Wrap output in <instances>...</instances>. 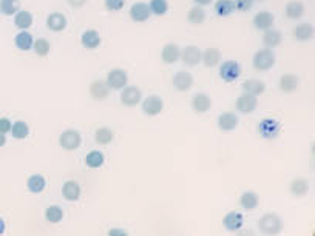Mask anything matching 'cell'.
<instances>
[{"mask_svg":"<svg viewBox=\"0 0 315 236\" xmlns=\"http://www.w3.org/2000/svg\"><path fill=\"white\" fill-rule=\"evenodd\" d=\"M258 230L266 236H277L283 230V221L277 213H266L258 221Z\"/></svg>","mask_w":315,"mask_h":236,"instance_id":"1","label":"cell"},{"mask_svg":"<svg viewBox=\"0 0 315 236\" xmlns=\"http://www.w3.org/2000/svg\"><path fill=\"white\" fill-rule=\"evenodd\" d=\"M275 62H277V56H275L274 49H269V48L258 49L252 59L253 68L256 71H269L275 65Z\"/></svg>","mask_w":315,"mask_h":236,"instance_id":"2","label":"cell"},{"mask_svg":"<svg viewBox=\"0 0 315 236\" xmlns=\"http://www.w3.org/2000/svg\"><path fill=\"white\" fill-rule=\"evenodd\" d=\"M280 132H281L280 122L272 119V117H266V119H262L258 124V133L262 139H268V141L275 139V138H278Z\"/></svg>","mask_w":315,"mask_h":236,"instance_id":"3","label":"cell"},{"mask_svg":"<svg viewBox=\"0 0 315 236\" xmlns=\"http://www.w3.org/2000/svg\"><path fill=\"white\" fill-rule=\"evenodd\" d=\"M241 65L237 61H226L220 65V77L227 84L235 82L241 76Z\"/></svg>","mask_w":315,"mask_h":236,"instance_id":"4","label":"cell"},{"mask_svg":"<svg viewBox=\"0 0 315 236\" xmlns=\"http://www.w3.org/2000/svg\"><path fill=\"white\" fill-rule=\"evenodd\" d=\"M82 144V138H81V133L77 130H65L62 132V135L59 136V145L67 150V151H73V150H77Z\"/></svg>","mask_w":315,"mask_h":236,"instance_id":"5","label":"cell"},{"mask_svg":"<svg viewBox=\"0 0 315 236\" xmlns=\"http://www.w3.org/2000/svg\"><path fill=\"white\" fill-rule=\"evenodd\" d=\"M141 108H142V111H144L147 116L153 117V116H158V114H160V113L164 110V100H163L160 96L151 94V96H148V97H145V99L142 100Z\"/></svg>","mask_w":315,"mask_h":236,"instance_id":"6","label":"cell"},{"mask_svg":"<svg viewBox=\"0 0 315 236\" xmlns=\"http://www.w3.org/2000/svg\"><path fill=\"white\" fill-rule=\"evenodd\" d=\"M142 100V91L135 85H127L121 90V102L125 107H136Z\"/></svg>","mask_w":315,"mask_h":236,"instance_id":"7","label":"cell"},{"mask_svg":"<svg viewBox=\"0 0 315 236\" xmlns=\"http://www.w3.org/2000/svg\"><path fill=\"white\" fill-rule=\"evenodd\" d=\"M107 85L110 87V90H122L124 87H127L128 82V74L125 70L122 68H115L109 73L107 76Z\"/></svg>","mask_w":315,"mask_h":236,"instance_id":"8","label":"cell"},{"mask_svg":"<svg viewBox=\"0 0 315 236\" xmlns=\"http://www.w3.org/2000/svg\"><path fill=\"white\" fill-rule=\"evenodd\" d=\"M201 57H202V53L201 49L196 46V45H187L186 48L181 49V59L182 62L189 67H195L201 62Z\"/></svg>","mask_w":315,"mask_h":236,"instance_id":"9","label":"cell"},{"mask_svg":"<svg viewBox=\"0 0 315 236\" xmlns=\"http://www.w3.org/2000/svg\"><path fill=\"white\" fill-rule=\"evenodd\" d=\"M240 124V119L238 116L232 111H226V113H221L218 116V127L221 132L224 133H229V132H233Z\"/></svg>","mask_w":315,"mask_h":236,"instance_id":"10","label":"cell"},{"mask_svg":"<svg viewBox=\"0 0 315 236\" xmlns=\"http://www.w3.org/2000/svg\"><path fill=\"white\" fill-rule=\"evenodd\" d=\"M256 107H258V99H256L255 96L246 94V93L241 94V96L237 99V102H235V108H237L240 113H243V114H249V113L255 111Z\"/></svg>","mask_w":315,"mask_h":236,"instance_id":"11","label":"cell"},{"mask_svg":"<svg viewBox=\"0 0 315 236\" xmlns=\"http://www.w3.org/2000/svg\"><path fill=\"white\" fill-rule=\"evenodd\" d=\"M67 25H68V20H67V17H65V14H62V13H51V14H48V17H46V27H48V30L49 31H52V33H61V31H64L65 28H67Z\"/></svg>","mask_w":315,"mask_h":236,"instance_id":"12","label":"cell"},{"mask_svg":"<svg viewBox=\"0 0 315 236\" xmlns=\"http://www.w3.org/2000/svg\"><path fill=\"white\" fill-rule=\"evenodd\" d=\"M150 16H151V13L148 8V4H145V2H136L130 8V17L133 22H138V23L145 22L150 19Z\"/></svg>","mask_w":315,"mask_h":236,"instance_id":"13","label":"cell"},{"mask_svg":"<svg viewBox=\"0 0 315 236\" xmlns=\"http://www.w3.org/2000/svg\"><path fill=\"white\" fill-rule=\"evenodd\" d=\"M275 17L271 11H259L253 16V27L259 31H266L274 27Z\"/></svg>","mask_w":315,"mask_h":236,"instance_id":"14","label":"cell"},{"mask_svg":"<svg viewBox=\"0 0 315 236\" xmlns=\"http://www.w3.org/2000/svg\"><path fill=\"white\" fill-rule=\"evenodd\" d=\"M172 84L178 91H189L193 87V76L189 71H178L173 76Z\"/></svg>","mask_w":315,"mask_h":236,"instance_id":"15","label":"cell"},{"mask_svg":"<svg viewBox=\"0 0 315 236\" xmlns=\"http://www.w3.org/2000/svg\"><path fill=\"white\" fill-rule=\"evenodd\" d=\"M192 108L196 113H207L212 108V99L207 93H196L192 97Z\"/></svg>","mask_w":315,"mask_h":236,"instance_id":"16","label":"cell"},{"mask_svg":"<svg viewBox=\"0 0 315 236\" xmlns=\"http://www.w3.org/2000/svg\"><path fill=\"white\" fill-rule=\"evenodd\" d=\"M223 225L229 231H238L244 225V216L241 213H238V212H229L223 218Z\"/></svg>","mask_w":315,"mask_h":236,"instance_id":"17","label":"cell"},{"mask_svg":"<svg viewBox=\"0 0 315 236\" xmlns=\"http://www.w3.org/2000/svg\"><path fill=\"white\" fill-rule=\"evenodd\" d=\"M161 59H163V62L164 64H175L178 62L179 59H181V49L176 43H167L164 45L163 51H161Z\"/></svg>","mask_w":315,"mask_h":236,"instance_id":"18","label":"cell"},{"mask_svg":"<svg viewBox=\"0 0 315 236\" xmlns=\"http://www.w3.org/2000/svg\"><path fill=\"white\" fill-rule=\"evenodd\" d=\"M221 57H223L221 51H220L218 48L212 46V48H207V49L202 53L201 61H202V64H204L207 68H214V67H217V65L221 62Z\"/></svg>","mask_w":315,"mask_h":236,"instance_id":"19","label":"cell"},{"mask_svg":"<svg viewBox=\"0 0 315 236\" xmlns=\"http://www.w3.org/2000/svg\"><path fill=\"white\" fill-rule=\"evenodd\" d=\"M110 94V87L107 85V82L103 81H94L90 84V96L96 100H103L107 99Z\"/></svg>","mask_w":315,"mask_h":236,"instance_id":"20","label":"cell"},{"mask_svg":"<svg viewBox=\"0 0 315 236\" xmlns=\"http://www.w3.org/2000/svg\"><path fill=\"white\" fill-rule=\"evenodd\" d=\"M281 40H283V34H281L280 30L269 28V30L265 31V34H262V43H265V48H269V49H274V48L280 46Z\"/></svg>","mask_w":315,"mask_h":236,"instance_id":"21","label":"cell"},{"mask_svg":"<svg viewBox=\"0 0 315 236\" xmlns=\"http://www.w3.org/2000/svg\"><path fill=\"white\" fill-rule=\"evenodd\" d=\"M241 87H243V91L246 94H252L255 97H258L259 94L266 91V84L259 79H247L246 82H243Z\"/></svg>","mask_w":315,"mask_h":236,"instance_id":"22","label":"cell"},{"mask_svg":"<svg viewBox=\"0 0 315 236\" xmlns=\"http://www.w3.org/2000/svg\"><path fill=\"white\" fill-rule=\"evenodd\" d=\"M81 43L87 49H96L100 45V34L96 30H87L82 33Z\"/></svg>","mask_w":315,"mask_h":236,"instance_id":"23","label":"cell"},{"mask_svg":"<svg viewBox=\"0 0 315 236\" xmlns=\"http://www.w3.org/2000/svg\"><path fill=\"white\" fill-rule=\"evenodd\" d=\"M62 196H64V199H67L70 202L77 201L81 198V186L76 181H67L62 186Z\"/></svg>","mask_w":315,"mask_h":236,"instance_id":"24","label":"cell"},{"mask_svg":"<svg viewBox=\"0 0 315 236\" xmlns=\"http://www.w3.org/2000/svg\"><path fill=\"white\" fill-rule=\"evenodd\" d=\"M300 79L292 73H286L280 77V90L283 93H294L298 88Z\"/></svg>","mask_w":315,"mask_h":236,"instance_id":"25","label":"cell"},{"mask_svg":"<svg viewBox=\"0 0 315 236\" xmlns=\"http://www.w3.org/2000/svg\"><path fill=\"white\" fill-rule=\"evenodd\" d=\"M33 22H34V19H33V14L30 11L20 10L19 13L14 14V25L20 31H27L33 25Z\"/></svg>","mask_w":315,"mask_h":236,"instance_id":"26","label":"cell"},{"mask_svg":"<svg viewBox=\"0 0 315 236\" xmlns=\"http://www.w3.org/2000/svg\"><path fill=\"white\" fill-rule=\"evenodd\" d=\"M294 36L300 42H307V40H310L313 37V27L310 23H307V22H303V23L295 27Z\"/></svg>","mask_w":315,"mask_h":236,"instance_id":"27","label":"cell"},{"mask_svg":"<svg viewBox=\"0 0 315 236\" xmlns=\"http://www.w3.org/2000/svg\"><path fill=\"white\" fill-rule=\"evenodd\" d=\"M14 43L20 51H30L33 49V43H34V37L31 36V33L28 31H20L16 37H14Z\"/></svg>","mask_w":315,"mask_h":236,"instance_id":"28","label":"cell"},{"mask_svg":"<svg viewBox=\"0 0 315 236\" xmlns=\"http://www.w3.org/2000/svg\"><path fill=\"white\" fill-rule=\"evenodd\" d=\"M286 16L292 20H298L304 16V5L301 2H298V0H292V2H289L286 5V10H284Z\"/></svg>","mask_w":315,"mask_h":236,"instance_id":"29","label":"cell"},{"mask_svg":"<svg viewBox=\"0 0 315 236\" xmlns=\"http://www.w3.org/2000/svg\"><path fill=\"white\" fill-rule=\"evenodd\" d=\"M27 187L31 193H42L46 187V181L42 174H33L27 181Z\"/></svg>","mask_w":315,"mask_h":236,"instance_id":"30","label":"cell"},{"mask_svg":"<svg viewBox=\"0 0 315 236\" xmlns=\"http://www.w3.org/2000/svg\"><path fill=\"white\" fill-rule=\"evenodd\" d=\"M291 193L295 196V198H303L307 195L309 192V182L303 178H297L291 182V187H289Z\"/></svg>","mask_w":315,"mask_h":236,"instance_id":"31","label":"cell"},{"mask_svg":"<svg viewBox=\"0 0 315 236\" xmlns=\"http://www.w3.org/2000/svg\"><path fill=\"white\" fill-rule=\"evenodd\" d=\"M258 202H259V198L255 192H244L241 196H240V205L244 208V210H255L258 207Z\"/></svg>","mask_w":315,"mask_h":236,"instance_id":"32","label":"cell"},{"mask_svg":"<svg viewBox=\"0 0 315 236\" xmlns=\"http://www.w3.org/2000/svg\"><path fill=\"white\" fill-rule=\"evenodd\" d=\"M214 10L220 17H227L235 11V4L233 0H217Z\"/></svg>","mask_w":315,"mask_h":236,"instance_id":"33","label":"cell"},{"mask_svg":"<svg viewBox=\"0 0 315 236\" xmlns=\"http://www.w3.org/2000/svg\"><path fill=\"white\" fill-rule=\"evenodd\" d=\"M20 0H0V11L5 16H14L20 11Z\"/></svg>","mask_w":315,"mask_h":236,"instance_id":"34","label":"cell"},{"mask_svg":"<svg viewBox=\"0 0 315 236\" xmlns=\"http://www.w3.org/2000/svg\"><path fill=\"white\" fill-rule=\"evenodd\" d=\"M11 135H13V138L17 139V141L27 139L28 135H30V127H28V124L23 122V121H16V122L13 124V127H11Z\"/></svg>","mask_w":315,"mask_h":236,"instance_id":"35","label":"cell"},{"mask_svg":"<svg viewBox=\"0 0 315 236\" xmlns=\"http://www.w3.org/2000/svg\"><path fill=\"white\" fill-rule=\"evenodd\" d=\"M115 135L113 132L109 128V127H100L96 130V135H94V139L99 145H109L112 141H113Z\"/></svg>","mask_w":315,"mask_h":236,"instance_id":"36","label":"cell"},{"mask_svg":"<svg viewBox=\"0 0 315 236\" xmlns=\"http://www.w3.org/2000/svg\"><path fill=\"white\" fill-rule=\"evenodd\" d=\"M45 219L51 224H58L64 219V210L58 205H51L45 210Z\"/></svg>","mask_w":315,"mask_h":236,"instance_id":"37","label":"cell"},{"mask_svg":"<svg viewBox=\"0 0 315 236\" xmlns=\"http://www.w3.org/2000/svg\"><path fill=\"white\" fill-rule=\"evenodd\" d=\"M148 8L154 16H164L169 11V2L167 0H150Z\"/></svg>","mask_w":315,"mask_h":236,"instance_id":"38","label":"cell"},{"mask_svg":"<svg viewBox=\"0 0 315 236\" xmlns=\"http://www.w3.org/2000/svg\"><path fill=\"white\" fill-rule=\"evenodd\" d=\"M187 20L189 23H193V25H201L204 20H205V10L202 7H193L189 14H187Z\"/></svg>","mask_w":315,"mask_h":236,"instance_id":"39","label":"cell"},{"mask_svg":"<svg viewBox=\"0 0 315 236\" xmlns=\"http://www.w3.org/2000/svg\"><path fill=\"white\" fill-rule=\"evenodd\" d=\"M103 161H105V158H103L102 151H97V150H93L85 156V164L90 168H99L103 164Z\"/></svg>","mask_w":315,"mask_h":236,"instance_id":"40","label":"cell"},{"mask_svg":"<svg viewBox=\"0 0 315 236\" xmlns=\"http://www.w3.org/2000/svg\"><path fill=\"white\" fill-rule=\"evenodd\" d=\"M33 49H34V53H36L39 57H45V56L49 53L51 45H49V42H48L46 39L39 37V39L34 40V43H33Z\"/></svg>","mask_w":315,"mask_h":236,"instance_id":"41","label":"cell"},{"mask_svg":"<svg viewBox=\"0 0 315 236\" xmlns=\"http://www.w3.org/2000/svg\"><path fill=\"white\" fill-rule=\"evenodd\" d=\"M103 4L109 11H121L125 5V0H103Z\"/></svg>","mask_w":315,"mask_h":236,"instance_id":"42","label":"cell"},{"mask_svg":"<svg viewBox=\"0 0 315 236\" xmlns=\"http://www.w3.org/2000/svg\"><path fill=\"white\" fill-rule=\"evenodd\" d=\"M233 4H235V10H238L241 13H246L252 8L253 0H233Z\"/></svg>","mask_w":315,"mask_h":236,"instance_id":"43","label":"cell"},{"mask_svg":"<svg viewBox=\"0 0 315 236\" xmlns=\"http://www.w3.org/2000/svg\"><path fill=\"white\" fill-rule=\"evenodd\" d=\"M11 127H13V122L8 119V117H0V133H11Z\"/></svg>","mask_w":315,"mask_h":236,"instance_id":"44","label":"cell"},{"mask_svg":"<svg viewBox=\"0 0 315 236\" xmlns=\"http://www.w3.org/2000/svg\"><path fill=\"white\" fill-rule=\"evenodd\" d=\"M109 236H128V233L124 228H110Z\"/></svg>","mask_w":315,"mask_h":236,"instance_id":"45","label":"cell"},{"mask_svg":"<svg viewBox=\"0 0 315 236\" xmlns=\"http://www.w3.org/2000/svg\"><path fill=\"white\" fill-rule=\"evenodd\" d=\"M67 2L70 4V7H73V8L79 10V8H82V7L87 4V0H67Z\"/></svg>","mask_w":315,"mask_h":236,"instance_id":"46","label":"cell"},{"mask_svg":"<svg viewBox=\"0 0 315 236\" xmlns=\"http://www.w3.org/2000/svg\"><path fill=\"white\" fill-rule=\"evenodd\" d=\"M214 0H195V4L198 5V7H207V5H210L212 4Z\"/></svg>","mask_w":315,"mask_h":236,"instance_id":"47","label":"cell"},{"mask_svg":"<svg viewBox=\"0 0 315 236\" xmlns=\"http://www.w3.org/2000/svg\"><path fill=\"white\" fill-rule=\"evenodd\" d=\"M5 144H7V135L0 133V147H4Z\"/></svg>","mask_w":315,"mask_h":236,"instance_id":"48","label":"cell"},{"mask_svg":"<svg viewBox=\"0 0 315 236\" xmlns=\"http://www.w3.org/2000/svg\"><path fill=\"white\" fill-rule=\"evenodd\" d=\"M5 233V221L0 218V236H2Z\"/></svg>","mask_w":315,"mask_h":236,"instance_id":"49","label":"cell"},{"mask_svg":"<svg viewBox=\"0 0 315 236\" xmlns=\"http://www.w3.org/2000/svg\"><path fill=\"white\" fill-rule=\"evenodd\" d=\"M0 14H2V11H0Z\"/></svg>","mask_w":315,"mask_h":236,"instance_id":"50","label":"cell"}]
</instances>
